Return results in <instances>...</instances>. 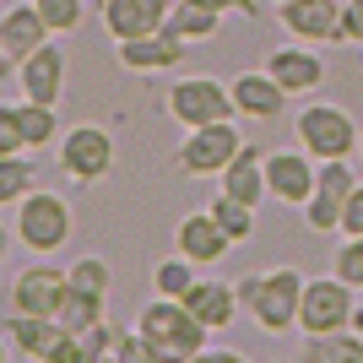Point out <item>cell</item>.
Returning <instances> with one entry per match:
<instances>
[{"mask_svg":"<svg viewBox=\"0 0 363 363\" xmlns=\"http://www.w3.org/2000/svg\"><path fill=\"white\" fill-rule=\"evenodd\" d=\"M136 331L157 347V363H190V358H206V336H212V325L190 315L184 298H163V293H157V298L141 309Z\"/></svg>","mask_w":363,"mask_h":363,"instance_id":"6da1fadb","label":"cell"},{"mask_svg":"<svg viewBox=\"0 0 363 363\" xmlns=\"http://www.w3.org/2000/svg\"><path fill=\"white\" fill-rule=\"evenodd\" d=\"M303 288H309V277H298L293 266H272V272H255L239 282V303L255 315L260 331H293L298 325V303H303Z\"/></svg>","mask_w":363,"mask_h":363,"instance_id":"7a4b0ae2","label":"cell"},{"mask_svg":"<svg viewBox=\"0 0 363 363\" xmlns=\"http://www.w3.org/2000/svg\"><path fill=\"white\" fill-rule=\"evenodd\" d=\"M11 233L22 239V250H33V255H55V250L76 233L71 201L55 196V190H28V196L11 206Z\"/></svg>","mask_w":363,"mask_h":363,"instance_id":"3957f363","label":"cell"},{"mask_svg":"<svg viewBox=\"0 0 363 363\" xmlns=\"http://www.w3.org/2000/svg\"><path fill=\"white\" fill-rule=\"evenodd\" d=\"M293 130H298V147L309 152V157H320V163L352 157V152L363 147V125L352 120L342 104H309L298 120H293Z\"/></svg>","mask_w":363,"mask_h":363,"instance_id":"277c9868","label":"cell"},{"mask_svg":"<svg viewBox=\"0 0 363 363\" xmlns=\"http://www.w3.org/2000/svg\"><path fill=\"white\" fill-rule=\"evenodd\" d=\"M6 342H11V352H22L33 363H82L76 336L60 325V315H11Z\"/></svg>","mask_w":363,"mask_h":363,"instance_id":"5b68a950","label":"cell"},{"mask_svg":"<svg viewBox=\"0 0 363 363\" xmlns=\"http://www.w3.org/2000/svg\"><path fill=\"white\" fill-rule=\"evenodd\" d=\"M352 282H342V277H315L309 288H303V303H298V331L303 336H325V331H347L352 325V309H358V298H352Z\"/></svg>","mask_w":363,"mask_h":363,"instance_id":"8992f818","label":"cell"},{"mask_svg":"<svg viewBox=\"0 0 363 363\" xmlns=\"http://www.w3.org/2000/svg\"><path fill=\"white\" fill-rule=\"evenodd\" d=\"M168 114L179 125H217V120H233L239 108H233V87L217 82V76H184L168 87Z\"/></svg>","mask_w":363,"mask_h":363,"instance_id":"52a82bcc","label":"cell"},{"mask_svg":"<svg viewBox=\"0 0 363 363\" xmlns=\"http://www.w3.org/2000/svg\"><path fill=\"white\" fill-rule=\"evenodd\" d=\"M352 190H358V174H352L347 157L320 163L315 196L303 201V228H309V233H336V228H342V212H347V201H352Z\"/></svg>","mask_w":363,"mask_h":363,"instance_id":"ba28073f","label":"cell"},{"mask_svg":"<svg viewBox=\"0 0 363 363\" xmlns=\"http://www.w3.org/2000/svg\"><path fill=\"white\" fill-rule=\"evenodd\" d=\"M114 157H120V152H114V136H108L104 125H92V120L71 125L60 136V168L76 184H98L108 168H114Z\"/></svg>","mask_w":363,"mask_h":363,"instance_id":"9c48e42d","label":"cell"},{"mask_svg":"<svg viewBox=\"0 0 363 363\" xmlns=\"http://www.w3.org/2000/svg\"><path fill=\"white\" fill-rule=\"evenodd\" d=\"M239 130L228 120H217V125H196L190 136L179 141V152H174V163L190 174V179H206V174H223L233 157H239Z\"/></svg>","mask_w":363,"mask_h":363,"instance_id":"30bf717a","label":"cell"},{"mask_svg":"<svg viewBox=\"0 0 363 363\" xmlns=\"http://www.w3.org/2000/svg\"><path fill=\"white\" fill-rule=\"evenodd\" d=\"M60 136V120H55V104H6L0 108V152H33V147H49Z\"/></svg>","mask_w":363,"mask_h":363,"instance_id":"8fae6325","label":"cell"},{"mask_svg":"<svg viewBox=\"0 0 363 363\" xmlns=\"http://www.w3.org/2000/svg\"><path fill=\"white\" fill-rule=\"evenodd\" d=\"M71 272H55L44 260H33L11 277V315H60Z\"/></svg>","mask_w":363,"mask_h":363,"instance_id":"7c38bea8","label":"cell"},{"mask_svg":"<svg viewBox=\"0 0 363 363\" xmlns=\"http://www.w3.org/2000/svg\"><path fill=\"white\" fill-rule=\"evenodd\" d=\"M315 179H320V157H309L303 147L266 152V184H272V201H282V206H303V201L315 196Z\"/></svg>","mask_w":363,"mask_h":363,"instance_id":"4fadbf2b","label":"cell"},{"mask_svg":"<svg viewBox=\"0 0 363 363\" xmlns=\"http://www.w3.org/2000/svg\"><path fill=\"white\" fill-rule=\"evenodd\" d=\"M49 22H44V11L38 6H6V16H0V60H6V71H16V65L28 60L33 49H44L49 44Z\"/></svg>","mask_w":363,"mask_h":363,"instance_id":"5bb4252c","label":"cell"},{"mask_svg":"<svg viewBox=\"0 0 363 363\" xmlns=\"http://www.w3.org/2000/svg\"><path fill=\"white\" fill-rule=\"evenodd\" d=\"M184 38H174L168 28L157 33H141V38H114V55H120L125 71H136V76H152V71H174V65L184 60Z\"/></svg>","mask_w":363,"mask_h":363,"instance_id":"9a60e30c","label":"cell"},{"mask_svg":"<svg viewBox=\"0 0 363 363\" xmlns=\"http://www.w3.org/2000/svg\"><path fill=\"white\" fill-rule=\"evenodd\" d=\"M16 71H22V98H33V104H60V98H65V76H71V60H65V49H60V44L33 49V55L16 65Z\"/></svg>","mask_w":363,"mask_h":363,"instance_id":"2e32d148","label":"cell"},{"mask_svg":"<svg viewBox=\"0 0 363 363\" xmlns=\"http://www.w3.org/2000/svg\"><path fill=\"white\" fill-rule=\"evenodd\" d=\"M282 11V28L293 38H309V44H342V0H288L277 6Z\"/></svg>","mask_w":363,"mask_h":363,"instance_id":"e0dca14e","label":"cell"},{"mask_svg":"<svg viewBox=\"0 0 363 363\" xmlns=\"http://www.w3.org/2000/svg\"><path fill=\"white\" fill-rule=\"evenodd\" d=\"M174 11V0H98V16H104L108 38H141V33H157Z\"/></svg>","mask_w":363,"mask_h":363,"instance_id":"ac0fdd59","label":"cell"},{"mask_svg":"<svg viewBox=\"0 0 363 363\" xmlns=\"http://www.w3.org/2000/svg\"><path fill=\"white\" fill-rule=\"evenodd\" d=\"M228 87H233V108L250 114V120H277L282 104H288V87H282L266 65H260V71H239Z\"/></svg>","mask_w":363,"mask_h":363,"instance_id":"d6986e66","label":"cell"},{"mask_svg":"<svg viewBox=\"0 0 363 363\" xmlns=\"http://www.w3.org/2000/svg\"><path fill=\"white\" fill-rule=\"evenodd\" d=\"M266 71L288 87V98H298V92H315L320 82H325V60H320L309 44H282L266 55Z\"/></svg>","mask_w":363,"mask_h":363,"instance_id":"ffe728a7","label":"cell"},{"mask_svg":"<svg viewBox=\"0 0 363 363\" xmlns=\"http://www.w3.org/2000/svg\"><path fill=\"white\" fill-rule=\"evenodd\" d=\"M174 244H179L196 266H217V260L233 250V239L223 233V223H217L212 212H190L179 228H174Z\"/></svg>","mask_w":363,"mask_h":363,"instance_id":"44dd1931","label":"cell"},{"mask_svg":"<svg viewBox=\"0 0 363 363\" xmlns=\"http://www.w3.org/2000/svg\"><path fill=\"white\" fill-rule=\"evenodd\" d=\"M184 309H190L196 320H206L212 331H228V325H233V315H239L244 303H239V288H233V282L196 277V288L184 293Z\"/></svg>","mask_w":363,"mask_h":363,"instance_id":"7402d4cb","label":"cell"},{"mask_svg":"<svg viewBox=\"0 0 363 363\" xmlns=\"http://www.w3.org/2000/svg\"><path fill=\"white\" fill-rule=\"evenodd\" d=\"M217 179H223V190H228V196L250 201V206H260V201L272 196V184H266V152H260V147H250V141L239 147V157H233V163H228L223 174H217Z\"/></svg>","mask_w":363,"mask_h":363,"instance_id":"603a6c76","label":"cell"},{"mask_svg":"<svg viewBox=\"0 0 363 363\" xmlns=\"http://www.w3.org/2000/svg\"><path fill=\"white\" fill-rule=\"evenodd\" d=\"M163 28L174 33V38H184V44H212L217 33H223V11L201 6V0H174V11H168Z\"/></svg>","mask_w":363,"mask_h":363,"instance_id":"cb8c5ba5","label":"cell"},{"mask_svg":"<svg viewBox=\"0 0 363 363\" xmlns=\"http://www.w3.org/2000/svg\"><path fill=\"white\" fill-rule=\"evenodd\" d=\"M298 358L309 363H363V331H325V336H309L298 347Z\"/></svg>","mask_w":363,"mask_h":363,"instance_id":"d4e9b609","label":"cell"},{"mask_svg":"<svg viewBox=\"0 0 363 363\" xmlns=\"http://www.w3.org/2000/svg\"><path fill=\"white\" fill-rule=\"evenodd\" d=\"M190 288H196V260L184 255V250L152 266V293H163V298H184Z\"/></svg>","mask_w":363,"mask_h":363,"instance_id":"484cf974","label":"cell"},{"mask_svg":"<svg viewBox=\"0 0 363 363\" xmlns=\"http://www.w3.org/2000/svg\"><path fill=\"white\" fill-rule=\"evenodd\" d=\"M206 212L223 223V233H228L233 244H244L250 233H255V206H250V201H239V196H228V190H217V201L206 206Z\"/></svg>","mask_w":363,"mask_h":363,"instance_id":"4316f807","label":"cell"},{"mask_svg":"<svg viewBox=\"0 0 363 363\" xmlns=\"http://www.w3.org/2000/svg\"><path fill=\"white\" fill-rule=\"evenodd\" d=\"M104 320V298L98 293H82V288H65V303H60V325L71 336H82L87 325H98Z\"/></svg>","mask_w":363,"mask_h":363,"instance_id":"83f0119b","label":"cell"},{"mask_svg":"<svg viewBox=\"0 0 363 363\" xmlns=\"http://www.w3.org/2000/svg\"><path fill=\"white\" fill-rule=\"evenodd\" d=\"M28 190H33V163H28V157H16V152H6V157H0V201L16 206Z\"/></svg>","mask_w":363,"mask_h":363,"instance_id":"f1b7e54d","label":"cell"},{"mask_svg":"<svg viewBox=\"0 0 363 363\" xmlns=\"http://www.w3.org/2000/svg\"><path fill=\"white\" fill-rule=\"evenodd\" d=\"M108 282H114V277H108V260H104V255H82V260L71 266V288H82V293L108 298Z\"/></svg>","mask_w":363,"mask_h":363,"instance_id":"f546056e","label":"cell"},{"mask_svg":"<svg viewBox=\"0 0 363 363\" xmlns=\"http://www.w3.org/2000/svg\"><path fill=\"white\" fill-rule=\"evenodd\" d=\"M114 342H120V331L108 320H98V325H87L76 336V352H82V363H98V358H114Z\"/></svg>","mask_w":363,"mask_h":363,"instance_id":"4dcf8cb0","label":"cell"},{"mask_svg":"<svg viewBox=\"0 0 363 363\" xmlns=\"http://www.w3.org/2000/svg\"><path fill=\"white\" fill-rule=\"evenodd\" d=\"M331 272L363 293V233H347V244H342V250L331 255Z\"/></svg>","mask_w":363,"mask_h":363,"instance_id":"1f68e13d","label":"cell"},{"mask_svg":"<svg viewBox=\"0 0 363 363\" xmlns=\"http://www.w3.org/2000/svg\"><path fill=\"white\" fill-rule=\"evenodd\" d=\"M38 11H44V22L55 33H76L82 28V0H33Z\"/></svg>","mask_w":363,"mask_h":363,"instance_id":"d6a6232c","label":"cell"},{"mask_svg":"<svg viewBox=\"0 0 363 363\" xmlns=\"http://www.w3.org/2000/svg\"><path fill=\"white\" fill-rule=\"evenodd\" d=\"M114 363H157V347H152L141 331H120V342H114Z\"/></svg>","mask_w":363,"mask_h":363,"instance_id":"836d02e7","label":"cell"},{"mask_svg":"<svg viewBox=\"0 0 363 363\" xmlns=\"http://www.w3.org/2000/svg\"><path fill=\"white\" fill-rule=\"evenodd\" d=\"M342 44H363V0H342Z\"/></svg>","mask_w":363,"mask_h":363,"instance_id":"e575fe53","label":"cell"},{"mask_svg":"<svg viewBox=\"0 0 363 363\" xmlns=\"http://www.w3.org/2000/svg\"><path fill=\"white\" fill-rule=\"evenodd\" d=\"M342 233H363V184H358V190H352L347 212H342Z\"/></svg>","mask_w":363,"mask_h":363,"instance_id":"d590c367","label":"cell"},{"mask_svg":"<svg viewBox=\"0 0 363 363\" xmlns=\"http://www.w3.org/2000/svg\"><path fill=\"white\" fill-rule=\"evenodd\" d=\"M201 6H212V11H244V16H255V0H201Z\"/></svg>","mask_w":363,"mask_h":363,"instance_id":"8d00e7d4","label":"cell"},{"mask_svg":"<svg viewBox=\"0 0 363 363\" xmlns=\"http://www.w3.org/2000/svg\"><path fill=\"white\" fill-rule=\"evenodd\" d=\"M352 331H363V303H358V309H352Z\"/></svg>","mask_w":363,"mask_h":363,"instance_id":"74e56055","label":"cell"},{"mask_svg":"<svg viewBox=\"0 0 363 363\" xmlns=\"http://www.w3.org/2000/svg\"><path fill=\"white\" fill-rule=\"evenodd\" d=\"M277 6H288V0H277Z\"/></svg>","mask_w":363,"mask_h":363,"instance_id":"f35d334b","label":"cell"},{"mask_svg":"<svg viewBox=\"0 0 363 363\" xmlns=\"http://www.w3.org/2000/svg\"><path fill=\"white\" fill-rule=\"evenodd\" d=\"M358 152H363V147H358Z\"/></svg>","mask_w":363,"mask_h":363,"instance_id":"ab89813d","label":"cell"}]
</instances>
